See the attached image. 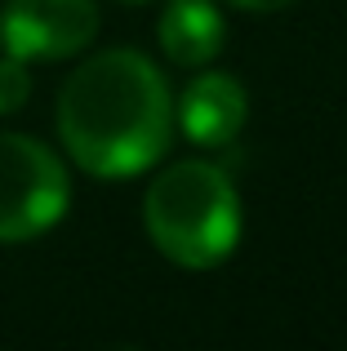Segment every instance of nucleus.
Instances as JSON below:
<instances>
[{"label": "nucleus", "instance_id": "7", "mask_svg": "<svg viewBox=\"0 0 347 351\" xmlns=\"http://www.w3.org/2000/svg\"><path fill=\"white\" fill-rule=\"evenodd\" d=\"M27 94H32V76H27V62L14 58V53H5L0 58V116L18 112V107L27 103Z\"/></svg>", "mask_w": 347, "mask_h": 351}, {"label": "nucleus", "instance_id": "3", "mask_svg": "<svg viewBox=\"0 0 347 351\" xmlns=\"http://www.w3.org/2000/svg\"><path fill=\"white\" fill-rule=\"evenodd\" d=\"M71 200L62 160L27 134H0V245L45 236Z\"/></svg>", "mask_w": 347, "mask_h": 351}, {"label": "nucleus", "instance_id": "1", "mask_svg": "<svg viewBox=\"0 0 347 351\" xmlns=\"http://www.w3.org/2000/svg\"><path fill=\"white\" fill-rule=\"evenodd\" d=\"M169 85L139 49L80 62L58 94V138L94 178H134L169 147Z\"/></svg>", "mask_w": 347, "mask_h": 351}, {"label": "nucleus", "instance_id": "6", "mask_svg": "<svg viewBox=\"0 0 347 351\" xmlns=\"http://www.w3.org/2000/svg\"><path fill=\"white\" fill-rule=\"evenodd\" d=\"M223 14L209 0H169L160 14V49L178 67H205L223 49Z\"/></svg>", "mask_w": 347, "mask_h": 351}, {"label": "nucleus", "instance_id": "2", "mask_svg": "<svg viewBox=\"0 0 347 351\" xmlns=\"http://www.w3.org/2000/svg\"><path fill=\"white\" fill-rule=\"evenodd\" d=\"M143 223L169 263L205 271L232 258L241 240V196L218 165L182 160L147 187Z\"/></svg>", "mask_w": 347, "mask_h": 351}, {"label": "nucleus", "instance_id": "5", "mask_svg": "<svg viewBox=\"0 0 347 351\" xmlns=\"http://www.w3.org/2000/svg\"><path fill=\"white\" fill-rule=\"evenodd\" d=\"M245 116H250V98H245L241 80H232L227 71H205L182 89L178 125L200 147H227L241 134Z\"/></svg>", "mask_w": 347, "mask_h": 351}, {"label": "nucleus", "instance_id": "8", "mask_svg": "<svg viewBox=\"0 0 347 351\" xmlns=\"http://www.w3.org/2000/svg\"><path fill=\"white\" fill-rule=\"evenodd\" d=\"M236 9H254V14H272V9H285L294 5V0H232Z\"/></svg>", "mask_w": 347, "mask_h": 351}, {"label": "nucleus", "instance_id": "4", "mask_svg": "<svg viewBox=\"0 0 347 351\" xmlns=\"http://www.w3.org/2000/svg\"><path fill=\"white\" fill-rule=\"evenodd\" d=\"M98 32L94 0H9L0 9V45L5 53L32 58H71Z\"/></svg>", "mask_w": 347, "mask_h": 351}]
</instances>
